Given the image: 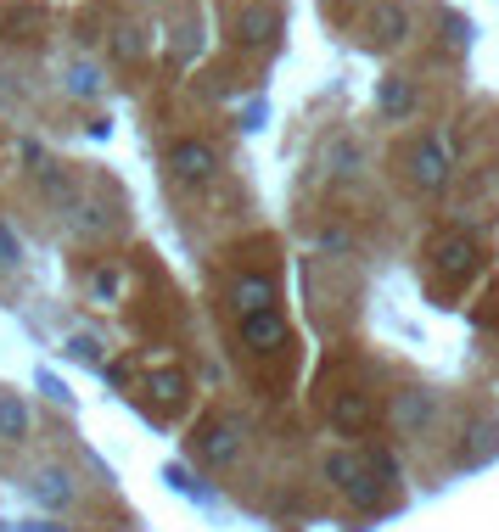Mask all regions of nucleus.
Returning a JSON list of instances; mask_svg holds the SVG:
<instances>
[{
	"label": "nucleus",
	"instance_id": "obj_7",
	"mask_svg": "<svg viewBox=\"0 0 499 532\" xmlns=\"http://www.w3.org/2000/svg\"><path fill=\"white\" fill-rule=\"evenodd\" d=\"M230 303H236V314H264V308H275V280L270 275H242L236 286H230Z\"/></svg>",
	"mask_w": 499,
	"mask_h": 532
},
{
	"label": "nucleus",
	"instance_id": "obj_20",
	"mask_svg": "<svg viewBox=\"0 0 499 532\" xmlns=\"http://www.w3.org/2000/svg\"><path fill=\"white\" fill-rule=\"evenodd\" d=\"M118 56H141V28H118Z\"/></svg>",
	"mask_w": 499,
	"mask_h": 532
},
{
	"label": "nucleus",
	"instance_id": "obj_21",
	"mask_svg": "<svg viewBox=\"0 0 499 532\" xmlns=\"http://www.w3.org/2000/svg\"><path fill=\"white\" fill-rule=\"evenodd\" d=\"M443 34H449V45H466V40H471V23H460V17H443Z\"/></svg>",
	"mask_w": 499,
	"mask_h": 532
},
{
	"label": "nucleus",
	"instance_id": "obj_12",
	"mask_svg": "<svg viewBox=\"0 0 499 532\" xmlns=\"http://www.w3.org/2000/svg\"><path fill=\"white\" fill-rule=\"evenodd\" d=\"M0 437L6 443H23L29 437V409H23L17 392H0Z\"/></svg>",
	"mask_w": 499,
	"mask_h": 532
},
{
	"label": "nucleus",
	"instance_id": "obj_15",
	"mask_svg": "<svg viewBox=\"0 0 499 532\" xmlns=\"http://www.w3.org/2000/svg\"><path fill=\"white\" fill-rule=\"evenodd\" d=\"M152 398H157V404H180V398H186V376H180V370H157V376H152Z\"/></svg>",
	"mask_w": 499,
	"mask_h": 532
},
{
	"label": "nucleus",
	"instance_id": "obj_22",
	"mask_svg": "<svg viewBox=\"0 0 499 532\" xmlns=\"http://www.w3.org/2000/svg\"><path fill=\"white\" fill-rule=\"evenodd\" d=\"M0 264H17V241H12V230H0Z\"/></svg>",
	"mask_w": 499,
	"mask_h": 532
},
{
	"label": "nucleus",
	"instance_id": "obj_2",
	"mask_svg": "<svg viewBox=\"0 0 499 532\" xmlns=\"http://www.w3.org/2000/svg\"><path fill=\"white\" fill-rule=\"evenodd\" d=\"M169 168H174V180L202 185V180L219 174V152L208 146V140H180V146H169Z\"/></svg>",
	"mask_w": 499,
	"mask_h": 532
},
{
	"label": "nucleus",
	"instance_id": "obj_9",
	"mask_svg": "<svg viewBox=\"0 0 499 532\" xmlns=\"http://www.w3.org/2000/svg\"><path fill=\"white\" fill-rule=\"evenodd\" d=\"M331 426L337 432H365L371 426V398L365 392H337L331 398Z\"/></svg>",
	"mask_w": 499,
	"mask_h": 532
},
{
	"label": "nucleus",
	"instance_id": "obj_17",
	"mask_svg": "<svg viewBox=\"0 0 499 532\" xmlns=\"http://www.w3.org/2000/svg\"><path fill=\"white\" fill-rule=\"evenodd\" d=\"M326 163H331V174H359V146L354 140H337L326 152Z\"/></svg>",
	"mask_w": 499,
	"mask_h": 532
},
{
	"label": "nucleus",
	"instance_id": "obj_6",
	"mask_svg": "<svg viewBox=\"0 0 499 532\" xmlns=\"http://www.w3.org/2000/svg\"><path fill=\"white\" fill-rule=\"evenodd\" d=\"M275 34H281V17H275V6H242L236 12V40L242 45H275Z\"/></svg>",
	"mask_w": 499,
	"mask_h": 532
},
{
	"label": "nucleus",
	"instance_id": "obj_8",
	"mask_svg": "<svg viewBox=\"0 0 499 532\" xmlns=\"http://www.w3.org/2000/svg\"><path fill=\"white\" fill-rule=\"evenodd\" d=\"M242 342H247L253 353L281 348V342H286V320L275 314V308H264V314H247V320H242Z\"/></svg>",
	"mask_w": 499,
	"mask_h": 532
},
{
	"label": "nucleus",
	"instance_id": "obj_11",
	"mask_svg": "<svg viewBox=\"0 0 499 532\" xmlns=\"http://www.w3.org/2000/svg\"><path fill=\"white\" fill-rule=\"evenodd\" d=\"M34 499H40L45 510H62V504L73 499V476L62 471V465H45V471L34 476Z\"/></svg>",
	"mask_w": 499,
	"mask_h": 532
},
{
	"label": "nucleus",
	"instance_id": "obj_5",
	"mask_svg": "<svg viewBox=\"0 0 499 532\" xmlns=\"http://www.w3.org/2000/svg\"><path fill=\"white\" fill-rule=\"evenodd\" d=\"M197 454L208 465H230L242 454V420H214V426L197 437Z\"/></svg>",
	"mask_w": 499,
	"mask_h": 532
},
{
	"label": "nucleus",
	"instance_id": "obj_23",
	"mask_svg": "<svg viewBox=\"0 0 499 532\" xmlns=\"http://www.w3.org/2000/svg\"><path fill=\"white\" fill-rule=\"evenodd\" d=\"M320 247H326V252H343L348 236H343V230H326V236H320Z\"/></svg>",
	"mask_w": 499,
	"mask_h": 532
},
{
	"label": "nucleus",
	"instance_id": "obj_1",
	"mask_svg": "<svg viewBox=\"0 0 499 532\" xmlns=\"http://www.w3.org/2000/svg\"><path fill=\"white\" fill-rule=\"evenodd\" d=\"M326 476L359 510H376L382 504V476H376V460H365V454H326Z\"/></svg>",
	"mask_w": 499,
	"mask_h": 532
},
{
	"label": "nucleus",
	"instance_id": "obj_4",
	"mask_svg": "<svg viewBox=\"0 0 499 532\" xmlns=\"http://www.w3.org/2000/svg\"><path fill=\"white\" fill-rule=\"evenodd\" d=\"M432 264H438V275L449 280H466L471 269H477V241L460 236V230H449V236L432 241Z\"/></svg>",
	"mask_w": 499,
	"mask_h": 532
},
{
	"label": "nucleus",
	"instance_id": "obj_3",
	"mask_svg": "<svg viewBox=\"0 0 499 532\" xmlns=\"http://www.w3.org/2000/svg\"><path fill=\"white\" fill-rule=\"evenodd\" d=\"M410 185H421V191H443L449 185V146L443 140H421V146H410Z\"/></svg>",
	"mask_w": 499,
	"mask_h": 532
},
{
	"label": "nucleus",
	"instance_id": "obj_14",
	"mask_svg": "<svg viewBox=\"0 0 499 532\" xmlns=\"http://www.w3.org/2000/svg\"><path fill=\"white\" fill-rule=\"evenodd\" d=\"M376 101H382L387 118H404V112L415 107V90H410L404 79H382V96H376Z\"/></svg>",
	"mask_w": 499,
	"mask_h": 532
},
{
	"label": "nucleus",
	"instance_id": "obj_19",
	"mask_svg": "<svg viewBox=\"0 0 499 532\" xmlns=\"http://www.w3.org/2000/svg\"><path fill=\"white\" fill-rule=\"evenodd\" d=\"M90 286H96V297H101V303H113V297H118V286H124V280H118L113 269H96V280H90Z\"/></svg>",
	"mask_w": 499,
	"mask_h": 532
},
{
	"label": "nucleus",
	"instance_id": "obj_18",
	"mask_svg": "<svg viewBox=\"0 0 499 532\" xmlns=\"http://www.w3.org/2000/svg\"><path fill=\"white\" fill-rule=\"evenodd\" d=\"M68 353H73L79 364H96V359H101V336H73Z\"/></svg>",
	"mask_w": 499,
	"mask_h": 532
},
{
	"label": "nucleus",
	"instance_id": "obj_16",
	"mask_svg": "<svg viewBox=\"0 0 499 532\" xmlns=\"http://www.w3.org/2000/svg\"><path fill=\"white\" fill-rule=\"evenodd\" d=\"M96 90H101V73L90 68V62H73V68H68V96L85 101V96H96Z\"/></svg>",
	"mask_w": 499,
	"mask_h": 532
},
{
	"label": "nucleus",
	"instance_id": "obj_13",
	"mask_svg": "<svg viewBox=\"0 0 499 532\" xmlns=\"http://www.w3.org/2000/svg\"><path fill=\"white\" fill-rule=\"evenodd\" d=\"M393 420H399L404 432L427 426V420H432V398H427V392H399V398H393Z\"/></svg>",
	"mask_w": 499,
	"mask_h": 532
},
{
	"label": "nucleus",
	"instance_id": "obj_10",
	"mask_svg": "<svg viewBox=\"0 0 499 532\" xmlns=\"http://www.w3.org/2000/svg\"><path fill=\"white\" fill-rule=\"evenodd\" d=\"M371 34L382 45H404L410 40V12H404L399 0H382V6L371 12Z\"/></svg>",
	"mask_w": 499,
	"mask_h": 532
}]
</instances>
